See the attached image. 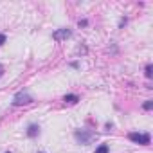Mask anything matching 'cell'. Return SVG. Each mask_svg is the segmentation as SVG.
<instances>
[{
  "label": "cell",
  "instance_id": "cell-1",
  "mask_svg": "<svg viewBox=\"0 0 153 153\" xmlns=\"http://www.w3.org/2000/svg\"><path fill=\"white\" fill-rule=\"evenodd\" d=\"M74 137H76V140H78L79 144H83V146H87L92 140H96V133L90 131V130H76Z\"/></svg>",
  "mask_w": 153,
  "mask_h": 153
},
{
  "label": "cell",
  "instance_id": "cell-2",
  "mask_svg": "<svg viewBox=\"0 0 153 153\" xmlns=\"http://www.w3.org/2000/svg\"><path fill=\"white\" fill-rule=\"evenodd\" d=\"M29 103H33V97L29 96V92H18L13 97V105L15 106H24V105H29Z\"/></svg>",
  "mask_w": 153,
  "mask_h": 153
},
{
  "label": "cell",
  "instance_id": "cell-3",
  "mask_svg": "<svg viewBox=\"0 0 153 153\" xmlns=\"http://www.w3.org/2000/svg\"><path fill=\"white\" fill-rule=\"evenodd\" d=\"M128 139H130L131 142H135V144H142V146H148V144H149V140H151L148 133H135V131H133V133H130V135H128Z\"/></svg>",
  "mask_w": 153,
  "mask_h": 153
},
{
  "label": "cell",
  "instance_id": "cell-4",
  "mask_svg": "<svg viewBox=\"0 0 153 153\" xmlns=\"http://www.w3.org/2000/svg\"><path fill=\"white\" fill-rule=\"evenodd\" d=\"M70 29H58V31H54L52 33V38L56 40V42H61V40H67V38H70Z\"/></svg>",
  "mask_w": 153,
  "mask_h": 153
},
{
  "label": "cell",
  "instance_id": "cell-5",
  "mask_svg": "<svg viewBox=\"0 0 153 153\" xmlns=\"http://www.w3.org/2000/svg\"><path fill=\"white\" fill-rule=\"evenodd\" d=\"M38 133H40V126H38V124H29L27 135H29L31 139H34V137H38Z\"/></svg>",
  "mask_w": 153,
  "mask_h": 153
},
{
  "label": "cell",
  "instance_id": "cell-6",
  "mask_svg": "<svg viewBox=\"0 0 153 153\" xmlns=\"http://www.w3.org/2000/svg\"><path fill=\"white\" fill-rule=\"evenodd\" d=\"M63 101H65V103L74 105V103H78V101H79V97L76 96V94H68V96H65V97H63Z\"/></svg>",
  "mask_w": 153,
  "mask_h": 153
},
{
  "label": "cell",
  "instance_id": "cell-7",
  "mask_svg": "<svg viewBox=\"0 0 153 153\" xmlns=\"http://www.w3.org/2000/svg\"><path fill=\"white\" fill-rule=\"evenodd\" d=\"M110 149H108V144H101L97 149H96V153H108Z\"/></svg>",
  "mask_w": 153,
  "mask_h": 153
},
{
  "label": "cell",
  "instance_id": "cell-8",
  "mask_svg": "<svg viewBox=\"0 0 153 153\" xmlns=\"http://www.w3.org/2000/svg\"><path fill=\"white\" fill-rule=\"evenodd\" d=\"M151 70H153V67L151 65H146V78H151V76H153Z\"/></svg>",
  "mask_w": 153,
  "mask_h": 153
},
{
  "label": "cell",
  "instance_id": "cell-9",
  "mask_svg": "<svg viewBox=\"0 0 153 153\" xmlns=\"http://www.w3.org/2000/svg\"><path fill=\"white\" fill-rule=\"evenodd\" d=\"M151 108H153V101L149 99V101H146V103H144V110H151Z\"/></svg>",
  "mask_w": 153,
  "mask_h": 153
},
{
  "label": "cell",
  "instance_id": "cell-10",
  "mask_svg": "<svg viewBox=\"0 0 153 153\" xmlns=\"http://www.w3.org/2000/svg\"><path fill=\"white\" fill-rule=\"evenodd\" d=\"M126 22H128L126 18H121V22H119V27H124V25H126Z\"/></svg>",
  "mask_w": 153,
  "mask_h": 153
},
{
  "label": "cell",
  "instance_id": "cell-11",
  "mask_svg": "<svg viewBox=\"0 0 153 153\" xmlns=\"http://www.w3.org/2000/svg\"><path fill=\"white\" fill-rule=\"evenodd\" d=\"M6 43V34H0V45Z\"/></svg>",
  "mask_w": 153,
  "mask_h": 153
},
{
  "label": "cell",
  "instance_id": "cell-12",
  "mask_svg": "<svg viewBox=\"0 0 153 153\" xmlns=\"http://www.w3.org/2000/svg\"><path fill=\"white\" fill-rule=\"evenodd\" d=\"M4 72H6V68H4V65H2V63H0V78L4 76Z\"/></svg>",
  "mask_w": 153,
  "mask_h": 153
},
{
  "label": "cell",
  "instance_id": "cell-13",
  "mask_svg": "<svg viewBox=\"0 0 153 153\" xmlns=\"http://www.w3.org/2000/svg\"><path fill=\"white\" fill-rule=\"evenodd\" d=\"M85 25H88V22L87 20H79V27H85Z\"/></svg>",
  "mask_w": 153,
  "mask_h": 153
},
{
  "label": "cell",
  "instance_id": "cell-14",
  "mask_svg": "<svg viewBox=\"0 0 153 153\" xmlns=\"http://www.w3.org/2000/svg\"><path fill=\"white\" fill-rule=\"evenodd\" d=\"M7 153H11V151H7Z\"/></svg>",
  "mask_w": 153,
  "mask_h": 153
}]
</instances>
